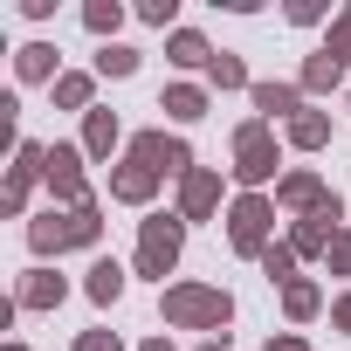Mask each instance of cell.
Returning a JSON list of instances; mask_svg holds the SVG:
<instances>
[{"label":"cell","mask_w":351,"mask_h":351,"mask_svg":"<svg viewBox=\"0 0 351 351\" xmlns=\"http://www.w3.org/2000/svg\"><path fill=\"white\" fill-rule=\"evenodd\" d=\"M83 28H90L97 42H117V28H124V0H83Z\"/></svg>","instance_id":"d4e9b609"},{"label":"cell","mask_w":351,"mask_h":351,"mask_svg":"<svg viewBox=\"0 0 351 351\" xmlns=\"http://www.w3.org/2000/svg\"><path fill=\"white\" fill-rule=\"evenodd\" d=\"M282 14H289L296 28H317V21H324L330 8H324V0H289V8H282Z\"/></svg>","instance_id":"4dcf8cb0"},{"label":"cell","mask_w":351,"mask_h":351,"mask_svg":"<svg viewBox=\"0 0 351 351\" xmlns=\"http://www.w3.org/2000/svg\"><path fill=\"white\" fill-rule=\"evenodd\" d=\"M62 303H69V276H56L49 262H35V269L14 276V310L21 317H56Z\"/></svg>","instance_id":"9c48e42d"},{"label":"cell","mask_w":351,"mask_h":351,"mask_svg":"<svg viewBox=\"0 0 351 351\" xmlns=\"http://www.w3.org/2000/svg\"><path fill=\"white\" fill-rule=\"evenodd\" d=\"M324 269H330V276H344V282H351V228H344V234H337V241H330V255H324Z\"/></svg>","instance_id":"f546056e"},{"label":"cell","mask_w":351,"mask_h":351,"mask_svg":"<svg viewBox=\"0 0 351 351\" xmlns=\"http://www.w3.org/2000/svg\"><path fill=\"white\" fill-rule=\"evenodd\" d=\"M138 351H180V344H172V337H165V330H158V337H145V344H138Z\"/></svg>","instance_id":"e575fe53"},{"label":"cell","mask_w":351,"mask_h":351,"mask_svg":"<svg viewBox=\"0 0 351 351\" xmlns=\"http://www.w3.org/2000/svg\"><path fill=\"white\" fill-rule=\"evenodd\" d=\"M0 351H28V344H21V337H8V344H0Z\"/></svg>","instance_id":"8d00e7d4"},{"label":"cell","mask_w":351,"mask_h":351,"mask_svg":"<svg viewBox=\"0 0 351 351\" xmlns=\"http://www.w3.org/2000/svg\"><path fill=\"white\" fill-rule=\"evenodd\" d=\"M276 296H282V317H289V330H296V324H310V317H324V289H317L310 276H296V282H289V289H276Z\"/></svg>","instance_id":"603a6c76"},{"label":"cell","mask_w":351,"mask_h":351,"mask_svg":"<svg viewBox=\"0 0 351 351\" xmlns=\"http://www.w3.org/2000/svg\"><path fill=\"white\" fill-rule=\"evenodd\" d=\"M83 165H90V158H83V145H62V138L49 145V172H42L49 207H69V214H76V207H90V180H83Z\"/></svg>","instance_id":"8992f818"},{"label":"cell","mask_w":351,"mask_h":351,"mask_svg":"<svg viewBox=\"0 0 351 351\" xmlns=\"http://www.w3.org/2000/svg\"><path fill=\"white\" fill-rule=\"evenodd\" d=\"M49 97H56V110H83V117H90V110H97V69H69Z\"/></svg>","instance_id":"44dd1931"},{"label":"cell","mask_w":351,"mask_h":351,"mask_svg":"<svg viewBox=\"0 0 351 351\" xmlns=\"http://www.w3.org/2000/svg\"><path fill=\"white\" fill-rule=\"evenodd\" d=\"M214 56H221V49H214L200 28H172V35H165V62H172V69H200V76H207Z\"/></svg>","instance_id":"d6986e66"},{"label":"cell","mask_w":351,"mask_h":351,"mask_svg":"<svg viewBox=\"0 0 351 351\" xmlns=\"http://www.w3.org/2000/svg\"><path fill=\"white\" fill-rule=\"evenodd\" d=\"M262 351H310V337H303V330H269Z\"/></svg>","instance_id":"d6a6232c"},{"label":"cell","mask_w":351,"mask_h":351,"mask_svg":"<svg viewBox=\"0 0 351 351\" xmlns=\"http://www.w3.org/2000/svg\"><path fill=\"white\" fill-rule=\"evenodd\" d=\"M131 158H145L158 180H186V172L200 165V158H193V145H186L180 131H138V138H131Z\"/></svg>","instance_id":"ba28073f"},{"label":"cell","mask_w":351,"mask_h":351,"mask_svg":"<svg viewBox=\"0 0 351 351\" xmlns=\"http://www.w3.org/2000/svg\"><path fill=\"white\" fill-rule=\"evenodd\" d=\"M324 200H330V186H324V172H317V165H289V172H282V186H276V207L296 214V221L317 214Z\"/></svg>","instance_id":"7c38bea8"},{"label":"cell","mask_w":351,"mask_h":351,"mask_svg":"<svg viewBox=\"0 0 351 351\" xmlns=\"http://www.w3.org/2000/svg\"><path fill=\"white\" fill-rule=\"evenodd\" d=\"M330 330H344V337H351V289L330 303Z\"/></svg>","instance_id":"836d02e7"},{"label":"cell","mask_w":351,"mask_h":351,"mask_svg":"<svg viewBox=\"0 0 351 351\" xmlns=\"http://www.w3.org/2000/svg\"><path fill=\"white\" fill-rule=\"evenodd\" d=\"M104 241V207L90 200V207H42L35 221H28V248H35V262H49V255H69V248H97Z\"/></svg>","instance_id":"7a4b0ae2"},{"label":"cell","mask_w":351,"mask_h":351,"mask_svg":"<svg viewBox=\"0 0 351 351\" xmlns=\"http://www.w3.org/2000/svg\"><path fill=\"white\" fill-rule=\"evenodd\" d=\"M158 317L172 330H207V337H228L234 324V296L221 282H165L158 289Z\"/></svg>","instance_id":"6da1fadb"},{"label":"cell","mask_w":351,"mask_h":351,"mask_svg":"<svg viewBox=\"0 0 351 351\" xmlns=\"http://www.w3.org/2000/svg\"><path fill=\"white\" fill-rule=\"evenodd\" d=\"M138 21H145V28H165V35H172V21H180V0H138Z\"/></svg>","instance_id":"83f0119b"},{"label":"cell","mask_w":351,"mask_h":351,"mask_svg":"<svg viewBox=\"0 0 351 351\" xmlns=\"http://www.w3.org/2000/svg\"><path fill=\"white\" fill-rule=\"evenodd\" d=\"M180 255H186V221L152 207V214L138 221V255H131V276H152V282L165 289V276L180 269Z\"/></svg>","instance_id":"277c9868"},{"label":"cell","mask_w":351,"mask_h":351,"mask_svg":"<svg viewBox=\"0 0 351 351\" xmlns=\"http://www.w3.org/2000/svg\"><path fill=\"white\" fill-rule=\"evenodd\" d=\"M69 69H62V56H56V42H21L14 49V83H62Z\"/></svg>","instance_id":"2e32d148"},{"label":"cell","mask_w":351,"mask_h":351,"mask_svg":"<svg viewBox=\"0 0 351 351\" xmlns=\"http://www.w3.org/2000/svg\"><path fill=\"white\" fill-rule=\"evenodd\" d=\"M296 83H303V97H330V90H344V62L317 49V56H303V76Z\"/></svg>","instance_id":"ffe728a7"},{"label":"cell","mask_w":351,"mask_h":351,"mask_svg":"<svg viewBox=\"0 0 351 351\" xmlns=\"http://www.w3.org/2000/svg\"><path fill=\"white\" fill-rule=\"evenodd\" d=\"M344 97H351V90H344Z\"/></svg>","instance_id":"74e56055"},{"label":"cell","mask_w":351,"mask_h":351,"mask_svg":"<svg viewBox=\"0 0 351 351\" xmlns=\"http://www.w3.org/2000/svg\"><path fill=\"white\" fill-rule=\"evenodd\" d=\"M324 56H337V62H351V8L330 21V35H324Z\"/></svg>","instance_id":"f1b7e54d"},{"label":"cell","mask_w":351,"mask_h":351,"mask_svg":"<svg viewBox=\"0 0 351 351\" xmlns=\"http://www.w3.org/2000/svg\"><path fill=\"white\" fill-rule=\"evenodd\" d=\"M337 221H344V200H337V193H330L317 214H303V221L289 228V248H296V262H303V255H330V241L344 234Z\"/></svg>","instance_id":"30bf717a"},{"label":"cell","mask_w":351,"mask_h":351,"mask_svg":"<svg viewBox=\"0 0 351 351\" xmlns=\"http://www.w3.org/2000/svg\"><path fill=\"white\" fill-rule=\"evenodd\" d=\"M138 62H145V56H138L131 42H97V76H104V83H124V76H138Z\"/></svg>","instance_id":"cb8c5ba5"},{"label":"cell","mask_w":351,"mask_h":351,"mask_svg":"<svg viewBox=\"0 0 351 351\" xmlns=\"http://www.w3.org/2000/svg\"><path fill=\"white\" fill-rule=\"evenodd\" d=\"M158 110H165L172 124H200V117L214 110V90H207V83H165V90H158Z\"/></svg>","instance_id":"e0dca14e"},{"label":"cell","mask_w":351,"mask_h":351,"mask_svg":"<svg viewBox=\"0 0 351 351\" xmlns=\"http://www.w3.org/2000/svg\"><path fill=\"white\" fill-rule=\"evenodd\" d=\"M42 172H49V145L21 138L14 145V165H8V186H0V214H8V221H28V193H35Z\"/></svg>","instance_id":"52a82bcc"},{"label":"cell","mask_w":351,"mask_h":351,"mask_svg":"<svg viewBox=\"0 0 351 351\" xmlns=\"http://www.w3.org/2000/svg\"><path fill=\"white\" fill-rule=\"evenodd\" d=\"M193 351H234V344H228V337H200Z\"/></svg>","instance_id":"d590c367"},{"label":"cell","mask_w":351,"mask_h":351,"mask_svg":"<svg viewBox=\"0 0 351 351\" xmlns=\"http://www.w3.org/2000/svg\"><path fill=\"white\" fill-rule=\"evenodd\" d=\"M282 138H289L296 152H324V145H330V110H296V117L282 124Z\"/></svg>","instance_id":"7402d4cb"},{"label":"cell","mask_w":351,"mask_h":351,"mask_svg":"<svg viewBox=\"0 0 351 351\" xmlns=\"http://www.w3.org/2000/svg\"><path fill=\"white\" fill-rule=\"evenodd\" d=\"M158 186H165V180H158V172H152L145 158H131V152L110 165V200H117V207H145V214H152Z\"/></svg>","instance_id":"8fae6325"},{"label":"cell","mask_w":351,"mask_h":351,"mask_svg":"<svg viewBox=\"0 0 351 351\" xmlns=\"http://www.w3.org/2000/svg\"><path fill=\"white\" fill-rule=\"evenodd\" d=\"M255 269H262V276H269L276 289H289V282H296V248H289V241H269Z\"/></svg>","instance_id":"4316f807"},{"label":"cell","mask_w":351,"mask_h":351,"mask_svg":"<svg viewBox=\"0 0 351 351\" xmlns=\"http://www.w3.org/2000/svg\"><path fill=\"white\" fill-rule=\"evenodd\" d=\"M207 90H255V83H248V62L221 49V56L207 62Z\"/></svg>","instance_id":"484cf974"},{"label":"cell","mask_w":351,"mask_h":351,"mask_svg":"<svg viewBox=\"0 0 351 351\" xmlns=\"http://www.w3.org/2000/svg\"><path fill=\"white\" fill-rule=\"evenodd\" d=\"M76 351H124L117 330H76Z\"/></svg>","instance_id":"1f68e13d"},{"label":"cell","mask_w":351,"mask_h":351,"mask_svg":"<svg viewBox=\"0 0 351 351\" xmlns=\"http://www.w3.org/2000/svg\"><path fill=\"white\" fill-rule=\"evenodd\" d=\"M269 241H276V193H234L228 200V248L262 262Z\"/></svg>","instance_id":"5b68a950"},{"label":"cell","mask_w":351,"mask_h":351,"mask_svg":"<svg viewBox=\"0 0 351 351\" xmlns=\"http://www.w3.org/2000/svg\"><path fill=\"white\" fill-rule=\"evenodd\" d=\"M248 104H255V117H262V124H289L296 110H310L303 83H255V90H248Z\"/></svg>","instance_id":"9a60e30c"},{"label":"cell","mask_w":351,"mask_h":351,"mask_svg":"<svg viewBox=\"0 0 351 351\" xmlns=\"http://www.w3.org/2000/svg\"><path fill=\"white\" fill-rule=\"evenodd\" d=\"M282 152H276V124H262V117H241L234 124V186L241 193H269V186H282Z\"/></svg>","instance_id":"3957f363"},{"label":"cell","mask_w":351,"mask_h":351,"mask_svg":"<svg viewBox=\"0 0 351 351\" xmlns=\"http://www.w3.org/2000/svg\"><path fill=\"white\" fill-rule=\"evenodd\" d=\"M76 145H83V158H90V165H117V145H124L117 110H104V104H97V110L83 117V138H76Z\"/></svg>","instance_id":"5bb4252c"},{"label":"cell","mask_w":351,"mask_h":351,"mask_svg":"<svg viewBox=\"0 0 351 351\" xmlns=\"http://www.w3.org/2000/svg\"><path fill=\"white\" fill-rule=\"evenodd\" d=\"M124 289H131V269H124L117 255H97V262H90V276H83V296H90L97 310H110Z\"/></svg>","instance_id":"ac0fdd59"},{"label":"cell","mask_w":351,"mask_h":351,"mask_svg":"<svg viewBox=\"0 0 351 351\" xmlns=\"http://www.w3.org/2000/svg\"><path fill=\"white\" fill-rule=\"evenodd\" d=\"M172 214H180L186 228H193V221H214V214H221V172H214V165H193L186 180H180V207H172Z\"/></svg>","instance_id":"4fadbf2b"}]
</instances>
